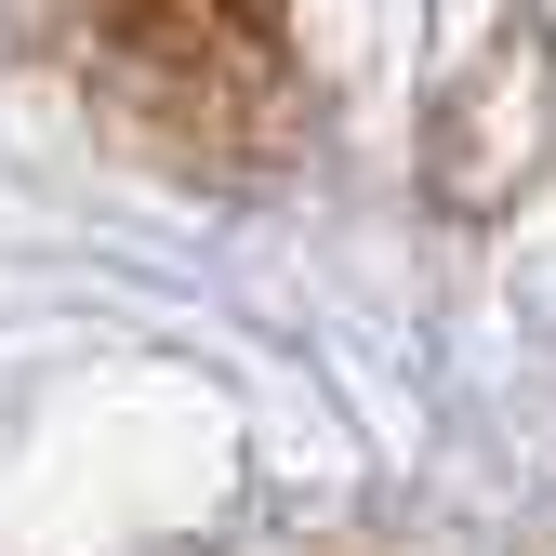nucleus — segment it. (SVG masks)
<instances>
[{"label": "nucleus", "mask_w": 556, "mask_h": 556, "mask_svg": "<svg viewBox=\"0 0 556 556\" xmlns=\"http://www.w3.org/2000/svg\"><path fill=\"white\" fill-rule=\"evenodd\" d=\"M66 27L147 147L213 173L292 147V0H66Z\"/></svg>", "instance_id": "1"}]
</instances>
